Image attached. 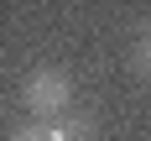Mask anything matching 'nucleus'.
<instances>
[{
  "label": "nucleus",
  "mask_w": 151,
  "mask_h": 141,
  "mask_svg": "<svg viewBox=\"0 0 151 141\" xmlns=\"http://www.w3.org/2000/svg\"><path fill=\"white\" fill-rule=\"evenodd\" d=\"M21 105L37 115V120H63L68 105H73V78L63 73V68H31L26 84H21Z\"/></svg>",
  "instance_id": "1"
},
{
  "label": "nucleus",
  "mask_w": 151,
  "mask_h": 141,
  "mask_svg": "<svg viewBox=\"0 0 151 141\" xmlns=\"http://www.w3.org/2000/svg\"><path fill=\"white\" fill-rule=\"evenodd\" d=\"M52 136H58V141H94V125H89V120H68V115H63V120H52Z\"/></svg>",
  "instance_id": "2"
},
{
  "label": "nucleus",
  "mask_w": 151,
  "mask_h": 141,
  "mask_svg": "<svg viewBox=\"0 0 151 141\" xmlns=\"http://www.w3.org/2000/svg\"><path fill=\"white\" fill-rule=\"evenodd\" d=\"M11 141H58V136H52V125H47V120H31V125H16Z\"/></svg>",
  "instance_id": "3"
},
{
  "label": "nucleus",
  "mask_w": 151,
  "mask_h": 141,
  "mask_svg": "<svg viewBox=\"0 0 151 141\" xmlns=\"http://www.w3.org/2000/svg\"><path fill=\"white\" fill-rule=\"evenodd\" d=\"M136 68H141V73H151V31L136 42Z\"/></svg>",
  "instance_id": "4"
}]
</instances>
